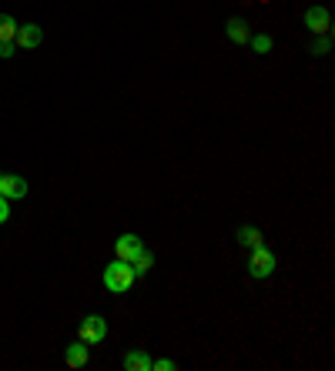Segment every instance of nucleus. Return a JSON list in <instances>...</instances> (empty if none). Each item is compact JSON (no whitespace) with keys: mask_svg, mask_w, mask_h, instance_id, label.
Here are the masks:
<instances>
[{"mask_svg":"<svg viewBox=\"0 0 335 371\" xmlns=\"http://www.w3.org/2000/svg\"><path fill=\"white\" fill-rule=\"evenodd\" d=\"M27 181L24 177H17V174H4L0 171V194L7 197V201H21V197H27Z\"/></svg>","mask_w":335,"mask_h":371,"instance_id":"nucleus-5","label":"nucleus"},{"mask_svg":"<svg viewBox=\"0 0 335 371\" xmlns=\"http://www.w3.org/2000/svg\"><path fill=\"white\" fill-rule=\"evenodd\" d=\"M275 254L268 251L265 244H258V248H252V254H248V274L252 278H272L275 274Z\"/></svg>","mask_w":335,"mask_h":371,"instance_id":"nucleus-2","label":"nucleus"},{"mask_svg":"<svg viewBox=\"0 0 335 371\" xmlns=\"http://www.w3.org/2000/svg\"><path fill=\"white\" fill-rule=\"evenodd\" d=\"M248 44L255 47V54H268L272 51V37L268 33H255V37H248Z\"/></svg>","mask_w":335,"mask_h":371,"instance_id":"nucleus-14","label":"nucleus"},{"mask_svg":"<svg viewBox=\"0 0 335 371\" xmlns=\"http://www.w3.org/2000/svg\"><path fill=\"white\" fill-rule=\"evenodd\" d=\"M225 33H228L232 44H248V37H252V33H248V23L242 21V17H232V21L225 23Z\"/></svg>","mask_w":335,"mask_h":371,"instance_id":"nucleus-10","label":"nucleus"},{"mask_svg":"<svg viewBox=\"0 0 335 371\" xmlns=\"http://www.w3.org/2000/svg\"><path fill=\"white\" fill-rule=\"evenodd\" d=\"M234 238L242 241L245 248H258V244H265V238H262V231H258V228H252V224H242Z\"/></svg>","mask_w":335,"mask_h":371,"instance_id":"nucleus-11","label":"nucleus"},{"mask_svg":"<svg viewBox=\"0 0 335 371\" xmlns=\"http://www.w3.org/2000/svg\"><path fill=\"white\" fill-rule=\"evenodd\" d=\"M100 281H104V288H108V291H114V295H124V291H131V284L138 281V278H134L131 264L118 258L114 264H108V268H104V278H100Z\"/></svg>","mask_w":335,"mask_h":371,"instance_id":"nucleus-1","label":"nucleus"},{"mask_svg":"<svg viewBox=\"0 0 335 371\" xmlns=\"http://www.w3.org/2000/svg\"><path fill=\"white\" fill-rule=\"evenodd\" d=\"M17 27H21V23L14 21L11 14H0V44H4V41H14V37H17Z\"/></svg>","mask_w":335,"mask_h":371,"instance_id":"nucleus-13","label":"nucleus"},{"mask_svg":"<svg viewBox=\"0 0 335 371\" xmlns=\"http://www.w3.org/2000/svg\"><path fill=\"white\" fill-rule=\"evenodd\" d=\"M329 47H332V44H329L325 37H319V41L312 44V54H315V57H325V54H329Z\"/></svg>","mask_w":335,"mask_h":371,"instance_id":"nucleus-16","label":"nucleus"},{"mask_svg":"<svg viewBox=\"0 0 335 371\" xmlns=\"http://www.w3.org/2000/svg\"><path fill=\"white\" fill-rule=\"evenodd\" d=\"M329 23H332V17H329L325 7H309V11H305V27H309L312 33H325L329 31Z\"/></svg>","mask_w":335,"mask_h":371,"instance_id":"nucleus-7","label":"nucleus"},{"mask_svg":"<svg viewBox=\"0 0 335 371\" xmlns=\"http://www.w3.org/2000/svg\"><path fill=\"white\" fill-rule=\"evenodd\" d=\"M114 251H118V258H121V261L131 264L138 254L145 251V241L138 238V234H121V238L114 241Z\"/></svg>","mask_w":335,"mask_h":371,"instance_id":"nucleus-4","label":"nucleus"},{"mask_svg":"<svg viewBox=\"0 0 335 371\" xmlns=\"http://www.w3.org/2000/svg\"><path fill=\"white\" fill-rule=\"evenodd\" d=\"M7 218H11V201L0 194V224H7Z\"/></svg>","mask_w":335,"mask_h":371,"instance_id":"nucleus-18","label":"nucleus"},{"mask_svg":"<svg viewBox=\"0 0 335 371\" xmlns=\"http://www.w3.org/2000/svg\"><path fill=\"white\" fill-rule=\"evenodd\" d=\"M14 54H17V44H14V41H4V44H0V57H4V61H11Z\"/></svg>","mask_w":335,"mask_h":371,"instance_id":"nucleus-17","label":"nucleus"},{"mask_svg":"<svg viewBox=\"0 0 335 371\" xmlns=\"http://www.w3.org/2000/svg\"><path fill=\"white\" fill-rule=\"evenodd\" d=\"M121 365L128 371H151V355H148V351H141V348H134V351H128V355H124Z\"/></svg>","mask_w":335,"mask_h":371,"instance_id":"nucleus-9","label":"nucleus"},{"mask_svg":"<svg viewBox=\"0 0 335 371\" xmlns=\"http://www.w3.org/2000/svg\"><path fill=\"white\" fill-rule=\"evenodd\" d=\"M78 338L84 341V345H100V341L108 338V321L100 315H88L84 321H81V328H78Z\"/></svg>","mask_w":335,"mask_h":371,"instance_id":"nucleus-3","label":"nucleus"},{"mask_svg":"<svg viewBox=\"0 0 335 371\" xmlns=\"http://www.w3.org/2000/svg\"><path fill=\"white\" fill-rule=\"evenodd\" d=\"M151 371H175V361L171 358H151Z\"/></svg>","mask_w":335,"mask_h":371,"instance_id":"nucleus-15","label":"nucleus"},{"mask_svg":"<svg viewBox=\"0 0 335 371\" xmlns=\"http://www.w3.org/2000/svg\"><path fill=\"white\" fill-rule=\"evenodd\" d=\"M41 41H44V31L37 23H21L17 37H14V44L21 47V51H34V47H41Z\"/></svg>","mask_w":335,"mask_h":371,"instance_id":"nucleus-6","label":"nucleus"},{"mask_svg":"<svg viewBox=\"0 0 335 371\" xmlns=\"http://www.w3.org/2000/svg\"><path fill=\"white\" fill-rule=\"evenodd\" d=\"M151 268H155V254L145 248V251H141V254H138V258L131 261V271H134V278H145Z\"/></svg>","mask_w":335,"mask_h":371,"instance_id":"nucleus-12","label":"nucleus"},{"mask_svg":"<svg viewBox=\"0 0 335 371\" xmlns=\"http://www.w3.org/2000/svg\"><path fill=\"white\" fill-rule=\"evenodd\" d=\"M88 358H91V351H88V345L84 341H74V345H67V351H64V361L71 365V368H84L88 365Z\"/></svg>","mask_w":335,"mask_h":371,"instance_id":"nucleus-8","label":"nucleus"}]
</instances>
